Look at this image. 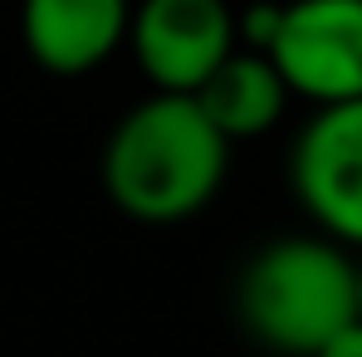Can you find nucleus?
Masks as SVG:
<instances>
[{"label":"nucleus","instance_id":"f257e3e1","mask_svg":"<svg viewBox=\"0 0 362 357\" xmlns=\"http://www.w3.org/2000/svg\"><path fill=\"white\" fill-rule=\"evenodd\" d=\"M230 142L206 122L196 98L152 93L113 127L103 147V191L132 221H186L226 181Z\"/></svg>","mask_w":362,"mask_h":357},{"label":"nucleus","instance_id":"f03ea898","mask_svg":"<svg viewBox=\"0 0 362 357\" xmlns=\"http://www.w3.org/2000/svg\"><path fill=\"white\" fill-rule=\"evenodd\" d=\"M240 323L279 357H318L358 323V264L333 240H274L240 274Z\"/></svg>","mask_w":362,"mask_h":357},{"label":"nucleus","instance_id":"7ed1b4c3","mask_svg":"<svg viewBox=\"0 0 362 357\" xmlns=\"http://www.w3.org/2000/svg\"><path fill=\"white\" fill-rule=\"evenodd\" d=\"M284 88L318 108L362 98V0H289L264 49Z\"/></svg>","mask_w":362,"mask_h":357},{"label":"nucleus","instance_id":"20e7f679","mask_svg":"<svg viewBox=\"0 0 362 357\" xmlns=\"http://www.w3.org/2000/svg\"><path fill=\"white\" fill-rule=\"evenodd\" d=\"M289 181L299 206L328 230L333 245L362 250V98L318 108L303 122Z\"/></svg>","mask_w":362,"mask_h":357},{"label":"nucleus","instance_id":"39448f33","mask_svg":"<svg viewBox=\"0 0 362 357\" xmlns=\"http://www.w3.org/2000/svg\"><path fill=\"white\" fill-rule=\"evenodd\" d=\"M127 40L157 93L191 98L235 49V15L226 0H142Z\"/></svg>","mask_w":362,"mask_h":357},{"label":"nucleus","instance_id":"423d86ee","mask_svg":"<svg viewBox=\"0 0 362 357\" xmlns=\"http://www.w3.org/2000/svg\"><path fill=\"white\" fill-rule=\"evenodd\" d=\"M127 20H132L127 0H25L20 5V35L30 59L59 78L93 74L127 40Z\"/></svg>","mask_w":362,"mask_h":357},{"label":"nucleus","instance_id":"0eeeda50","mask_svg":"<svg viewBox=\"0 0 362 357\" xmlns=\"http://www.w3.org/2000/svg\"><path fill=\"white\" fill-rule=\"evenodd\" d=\"M191 98L226 142H235V137L269 132L279 122V113H284V103H289V88H284L279 69L259 49H230L221 59V69Z\"/></svg>","mask_w":362,"mask_h":357},{"label":"nucleus","instance_id":"6e6552de","mask_svg":"<svg viewBox=\"0 0 362 357\" xmlns=\"http://www.w3.org/2000/svg\"><path fill=\"white\" fill-rule=\"evenodd\" d=\"M318 357H362V318L353 323V328H343V333H338Z\"/></svg>","mask_w":362,"mask_h":357},{"label":"nucleus","instance_id":"1a4fd4ad","mask_svg":"<svg viewBox=\"0 0 362 357\" xmlns=\"http://www.w3.org/2000/svg\"><path fill=\"white\" fill-rule=\"evenodd\" d=\"M358 318H362V264H358Z\"/></svg>","mask_w":362,"mask_h":357}]
</instances>
